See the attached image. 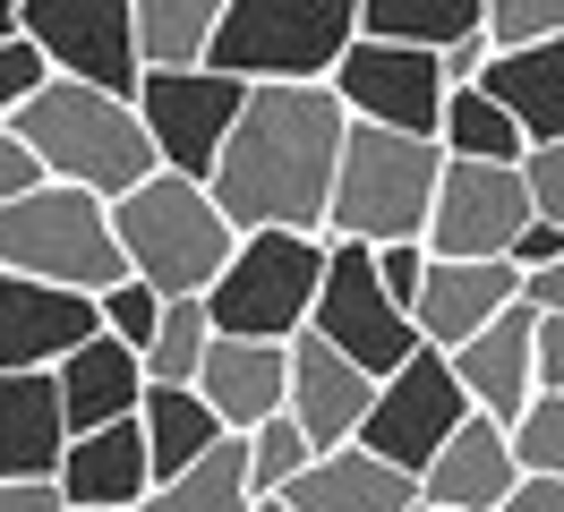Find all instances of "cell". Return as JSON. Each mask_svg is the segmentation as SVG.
Instances as JSON below:
<instances>
[{
    "instance_id": "6da1fadb",
    "label": "cell",
    "mask_w": 564,
    "mask_h": 512,
    "mask_svg": "<svg viewBox=\"0 0 564 512\" xmlns=\"http://www.w3.org/2000/svg\"><path fill=\"white\" fill-rule=\"evenodd\" d=\"M351 111L325 77H257L214 154V205L240 231H325Z\"/></svg>"
},
{
    "instance_id": "7a4b0ae2",
    "label": "cell",
    "mask_w": 564,
    "mask_h": 512,
    "mask_svg": "<svg viewBox=\"0 0 564 512\" xmlns=\"http://www.w3.org/2000/svg\"><path fill=\"white\" fill-rule=\"evenodd\" d=\"M9 129L35 145L43 179H69V188H95V197H129L145 171H163L138 102L111 95V86H86V77H61V68L9 111Z\"/></svg>"
},
{
    "instance_id": "3957f363",
    "label": "cell",
    "mask_w": 564,
    "mask_h": 512,
    "mask_svg": "<svg viewBox=\"0 0 564 512\" xmlns=\"http://www.w3.org/2000/svg\"><path fill=\"white\" fill-rule=\"evenodd\" d=\"M111 231H120L129 273H145L163 299H206L214 273L240 248V222L188 171H145L129 197H111Z\"/></svg>"
},
{
    "instance_id": "277c9868",
    "label": "cell",
    "mask_w": 564,
    "mask_h": 512,
    "mask_svg": "<svg viewBox=\"0 0 564 512\" xmlns=\"http://www.w3.org/2000/svg\"><path fill=\"white\" fill-rule=\"evenodd\" d=\"M436 179H445V145L420 129H386V120H351L343 129V163H334V205H325V239H427L436 214Z\"/></svg>"
},
{
    "instance_id": "5b68a950",
    "label": "cell",
    "mask_w": 564,
    "mask_h": 512,
    "mask_svg": "<svg viewBox=\"0 0 564 512\" xmlns=\"http://www.w3.org/2000/svg\"><path fill=\"white\" fill-rule=\"evenodd\" d=\"M0 273H43V282H77V291H111L129 257L111 231V197L69 188V179H35L0 205Z\"/></svg>"
},
{
    "instance_id": "8992f818",
    "label": "cell",
    "mask_w": 564,
    "mask_h": 512,
    "mask_svg": "<svg viewBox=\"0 0 564 512\" xmlns=\"http://www.w3.org/2000/svg\"><path fill=\"white\" fill-rule=\"evenodd\" d=\"M317 282H325V231H240L231 265L206 291V316L214 334L291 341L317 307Z\"/></svg>"
},
{
    "instance_id": "52a82bcc",
    "label": "cell",
    "mask_w": 564,
    "mask_h": 512,
    "mask_svg": "<svg viewBox=\"0 0 564 512\" xmlns=\"http://www.w3.org/2000/svg\"><path fill=\"white\" fill-rule=\"evenodd\" d=\"M359 34V0H223L214 26V68L231 77H325L351 52Z\"/></svg>"
},
{
    "instance_id": "ba28073f",
    "label": "cell",
    "mask_w": 564,
    "mask_h": 512,
    "mask_svg": "<svg viewBox=\"0 0 564 512\" xmlns=\"http://www.w3.org/2000/svg\"><path fill=\"white\" fill-rule=\"evenodd\" d=\"M470 393H462V375H454V350H436V341L420 334V350L402 359V368L377 375V402H368V418H359V436L377 461H393V470H411L420 478L427 461H436V444L454 436L462 418H470Z\"/></svg>"
},
{
    "instance_id": "9c48e42d",
    "label": "cell",
    "mask_w": 564,
    "mask_h": 512,
    "mask_svg": "<svg viewBox=\"0 0 564 512\" xmlns=\"http://www.w3.org/2000/svg\"><path fill=\"white\" fill-rule=\"evenodd\" d=\"M308 325H317L343 359H359L368 375L402 368V359L420 350V316L386 291V273H377V248H368V239H325V282H317Z\"/></svg>"
},
{
    "instance_id": "30bf717a",
    "label": "cell",
    "mask_w": 564,
    "mask_h": 512,
    "mask_svg": "<svg viewBox=\"0 0 564 512\" xmlns=\"http://www.w3.org/2000/svg\"><path fill=\"white\" fill-rule=\"evenodd\" d=\"M138 120L145 137H154V154H163V171H188V179H214V154H223V137H231V120H240L248 102V77H231V68H145L138 77Z\"/></svg>"
},
{
    "instance_id": "8fae6325",
    "label": "cell",
    "mask_w": 564,
    "mask_h": 512,
    "mask_svg": "<svg viewBox=\"0 0 564 512\" xmlns=\"http://www.w3.org/2000/svg\"><path fill=\"white\" fill-rule=\"evenodd\" d=\"M325 86L343 95L351 120H386V129H420V137H436V111H445V61L427 43L351 34V52L325 68Z\"/></svg>"
},
{
    "instance_id": "7c38bea8",
    "label": "cell",
    "mask_w": 564,
    "mask_h": 512,
    "mask_svg": "<svg viewBox=\"0 0 564 512\" xmlns=\"http://www.w3.org/2000/svg\"><path fill=\"white\" fill-rule=\"evenodd\" d=\"M18 26L35 34V52L61 77H86V86H111V95H138V9L129 0H26Z\"/></svg>"
},
{
    "instance_id": "4fadbf2b",
    "label": "cell",
    "mask_w": 564,
    "mask_h": 512,
    "mask_svg": "<svg viewBox=\"0 0 564 512\" xmlns=\"http://www.w3.org/2000/svg\"><path fill=\"white\" fill-rule=\"evenodd\" d=\"M530 222V179L522 163H470L445 154L436 214H427V257H505Z\"/></svg>"
},
{
    "instance_id": "5bb4252c",
    "label": "cell",
    "mask_w": 564,
    "mask_h": 512,
    "mask_svg": "<svg viewBox=\"0 0 564 512\" xmlns=\"http://www.w3.org/2000/svg\"><path fill=\"white\" fill-rule=\"evenodd\" d=\"M86 334H104V299L43 273H0V368H61Z\"/></svg>"
},
{
    "instance_id": "9a60e30c",
    "label": "cell",
    "mask_w": 564,
    "mask_h": 512,
    "mask_svg": "<svg viewBox=\"0 0 564 512\" xmlns=\"http://www.w3.org/2000/svg\"><path fill=\"white\" fill-rule=\"evenodd\" d=\"M368 402H377V375L359 368V359H343L317 325H300V334H291V402L282 410L308 427V444H317V453L325 444H351Z\"/></svg>"
},
{
    "instance_id": "2e32d148",
    "label": "cell",
    "mask_w": 564,
    "mask_h": 512,
    "mask_svg": "<svg viewBox=\"0 0 564 512\" xmlns=\"http://www.w3.org/2000/svg\"><path fill=\"white\" fill-rule=\"evenodd\" d=\"M522 478V453H513V427L496 410H470L454 436L436 444V461L420 470L427 504H454V512H496Z\"/></svg>"
},
{
    "instance_id": "e0dca14e",
    "label": "cell",
    "mask_w": 564,
    "mask_h": 512,
    "mask_svg": "<svg viewBox=\"0 0 564 512\" xmlns=\"http://www.w3.org/2000/svg\"><path fill=\"white\" fill-rule=\"evenodd\" d=\"M522 299V265L513 257H427V282H420V334L436 341V350H454V341H470L479 325H488L496 307Z\"/></svg>"
},
{
    "instance_id": "ac0fdd59",
    "label": "cell",
    "mask_w": 564,
    "mask_h": 512,
    "mask_svg": "<svg viewBox=\"0 0 564 512\" xmlns=\"http://www.w3.org/2000/svg\"><path fill=\"white\" fill-rule=\"evenodd\" d=\"M197 393L214 402V418L248 436L257 418H274L291 402V341H257V334H214L206 368H197Z\"/></svg>"
},
{
    "instance_id": "d6986e66",
    "label": "cell",
    "mask_w": 564,
    "mask_h": 512,
    "mask_svg": "<svg viewBox=\"0 0 564 512\" xmlns=\"http://www.w3.org/2000/svg\"><path fill=\"white\" fill-rule=\"evenodd\" d=\"M69 410L52 368H0V478H61L69 453Z\"/></svg>"
},
{
    "instance_id": "ffe728a7",
    "label": "cell",
    "mask_w": 564,
    "mask_h": 512,
    "mask_svg": "<svg viewBox=\"0 0 564 512\" xmlns=\"http://www.w3.org/2000/svg\"><path fill=\"white\" fill-rule=\"evenodd\" d=\"M530 334H539V307L513 299V307H496L488 325L470 341H454V375H462V393L479 410H496V418H513V410L539 393V359H530Z\"/></svg>"
},
{
    "instance_id": "44dd1931",
    "label": "cell",
    "mask_w": 564,
    "mask_h": 512,
    "mask_svg": "<svg viewBox=\"0 0 564 512\" xmlns=\"http://www.w3.org/2000/svg\"><path fill=\"white\" fill-rule=\"evenodd\" d=\"M282 495H291V512H411L420 504V478L377 461L368 444H325Z\"/></svg>"
},
{
    "instance_id": "7402d4cb",
    "label": "cell",
    "mask_w": 564,
    "mask_h": 512,
    "mask_svg": "<svg viewBox=\"0 0 564 512\" xmlns=\"http://www.w3.org/2000/svg\"><path fill=\"white\" fill-rule=\"evenodd\" d=\"M154 461H145V427L138 418H111V427H77L61 453V495L69 504H145Z\"/></svg>"
},
{
    "instance_id": "603a6c76",
    "label": "cell",
    "mask_w": 564,
    "mask_h": 512,
    "mask_svg": "<svg viewBox=\"0 0 564 512\" xmlns=\"http://www.w3.org/2000/svg\"><path fill=\"white\" fill-rule=\"evenodd\" d=\"M52 375H61L69 427H111V418H138L145 410V359L120 334H86Z\"/></svg>"
},
{
    "instance_id": "cb8c5ba5",
    "label": "cell",
    "mask_w": 564,
    "mask_h": 512,
    "mask_svg": "<svg viewBox=\"0 0 564 512\" xmlns=\"http://www.w3.org/2000/svg\"><path fill=\"white\" fill-rule=\"evenodd\" d=\"M496 102H513V120L530 137H564V34H539L522 52H488V77H479Z\"/></svg>"
},
{
    "instance_id": "d4e9b609",
    "label": "cell",
    "mask_w": 564,
    "mask_h": 512,
    "mask_svg": "<svg viewBox=\"0 0 564 512\" xmlns=\"http://www.w3.org/2000/svg\"><path fill=\"white\" fill-rule=\"evenodd\" d=\"M138 427H145V461H154V478L188 470L197 453H214V444L231 436V427L214 418V402L197 393V384H145V410H138Z\"/></svg>"
},
{
    "instance_id": "484cf974",
    "label": "cell",
    "mask_w": 564,
    "mask_h": 512,
    "mask_svg": "<svg viewBox=\"0 0 564 512\" xmlns=\"http://www.w3.org/2000/svg\"><path fill=\"white\" fill-rule=\"evenodd\" d=\"M248 504H257V487H248V436H223L188 470L154 478L138 512H248Z\"/></svg>"
},
{
    "instance_id": "4316f807",
    "label": "cell",
    "mask_w": 564,
    "mask_h": 512,
    "mask_svg": "<svg viewBox=\"0 0 564 512\" xmlns=\"http://www.w3.org/2000/svg\"><path fill=\"white\" fill-rule=\"evenodd\" d=\"M436 145H445V154H470V163H522L530 129L513 120V102H496L488 86H445Z\"/></svg>"
},
{
    "instance_id": "83f0119b",
    "label": "cell",
    "mask_w": 564,
    "mask_h": 512,
    "mask_svg": "<svg viewBox=\"0 0 564 512\" xmlns=\"http://www.w3.org/2000/svg\"><path fill=\"white\" fill-rule=\"evenodd\" d=\"M138 9V61L145 68H197L214 52L223 0H129Z\"/></svg>"
},
{
    "instance_id": "f1b7e54d",
    "label": "cell",
    "mask_w": 564,
    "mask_h": 512,
    "mask_svg": "<svg viewBox=\"0 0 564 512\" xmlns=\"http://www.w3.org/2000/svg\"><path fill=\"white\" fill-rule=\"evenodd\" d=\"M488 0H359V34H386V43H427L445 52L462 34H479Z\"/></svg>"
},
{
    "instance_id": "f546056e",
    "label": "cell",
    "mask_w": 564,
    "mask_h": 512,
    "mask_svg": "<svg viewBox=\"0 0 564 512\" xmlns=\"http://www.w3.org/2000/svg\"><path fill=\"white\" fill-rule=\"evenodd\" d=\"M206 341H214L206 299H163V325H154V341H145V384H197Z\"/></svg>"
},
{
    "instance_id": "4dcf8cb0",
    "label": "cell",
    "mask_w": 564,
    "mask_h": 512,
    "mask_svg": "<svg viewBox=\"0 0 564 512\" xmlns=\"http://www.w3.org/2000/svg\"><path fill=\"white\" fill-rule=\"evenodd\" d=\"M308 461H317V444H308V427H300L291 410H274V418L248 427V487H257V495H282Z\"/></svg>"
},
{
    "instance_id": "1f68e13d",
    "label": "cell",
    "mask_w": 564,
    "mask_h": 512,
    "mask_svg": "<svg viewBox=\"0 0 564 512\" xmlns=\"http://www.w3.org/2000/svg\"><path fill=\"white\" fill-rule=\"evenodd\" d=\"M513 453H522V470H556L564 478V384H539L513 418Z\"/></svg>"
},
{
    "instance_id": "d6a6232c",
    "label": "cell",
    "mask_w": 564,
    "mask_h": 512,
    "mask_svg": "<svg viewBox=\"0 0 564 512\" xmlns=\"http://www.w3.org/2000/svg\"><path fill=\"white\" fill-rule=\"evenodd\" d=\"M95 299H104V334H120L145 359V341H154V325H163V291H154L145 273H120V282L95 291Z\"/></svg>"
},
{
    "instance_id": "836d02e7",
    "label": "cell",
    "mask_w": 564,
    "mask_h": 512,
    "mask_svg": "<svg viewBox=\"0 0 564 512\" xmlns=\"http://www.w3.org/2000/svg\"><path fill=\"white\" fill-rule=\"evenodd\" d=\"M479 34H488V52H522L539 34H564V0H488Z\"/></svg>"
},
{
    "instance_id": "e575fe53",
    "label": "cell",
    "mask_w": 564,
    "mask_h": 512,
    "mask_svg": "<svg viewBox=\"0 0 564 512\" xmlns=\"http://www.w3.org/2000/svg\"><path fill=\"white\" fill-rule=\"evenodd\" d=\"M522 179H530V214L564 222V137H530L522 145Z\"/></svg>"
},
{
    "instance_id": "d590c367",
    "label": "cell",
    "mask_w": 564,
    "mask_h": 512,
    "mask_svg": "<svg viewBox=\"0 0 564 512\" xmlns=\"http://www.w3.org/2000/svg\"><path fill=\"white\" fill-rule=\"evenodd\" d=\"M43 77H52V61H43V52H35V34L18 26V34H9V43H0V120H9V111H18V102H26V95H35Z\"/></svg>"
},
{
    "instance_id": "8d00e7d4",
    "label": "cell",
    "mask_w": 564,
    "mask_h": 512,
    "mask_svg": "<svg viewBox=\"0 0 564 512\" xmlns=\"http://www.w3.org/2000/svg\"><path fill=\"white\" fill-rule=\"evenodd\" d=\"M377 273L402 307H420V282H427V239H377Z\"/></svg>"
},
{
    "instance_id": "74e56055",
    "label": "cell",
    "mask_w": 564,
    "mask_h": 512,
    "mask_svg": "<svg viewBox=\"0 0 564 512\" xmlns=\"http://www.w3.org/2000/svg\"><path fill=\"white\" fill-rule=\"evenodd\" d=\"M505 257H513V265H522V273L556 265V257H564V222H547V214H530V222H522V239H513Z\"/></svg>"
},
{
    "instance_id": "f35d334b",
    "label": "cell",
    "mask_w": 564,
    "mask_h": 512,
    "mask_svg": "<svg viewBox=\"0 0 564 512\" xmlns=\"http://www.w3.org/2000/svg\"><path fill=\"white\" fill-rule=\"evenodd\" d=\"M43 179V163H35V145H26V137L9 129V120H0V205L18 197V188H35Z\"/></svg>"
},
{
    "instance_id": "ab89813d",
    "label": "cell",
    "mask_w": 564,
    "mask_h": 512,
    "mask_svg": "<svg viewBox=\"0 0 564 512\" xmlns=\"http://www.w3.org/2000/svg\"><path fill=\"white\" fill-rule=\"evenodd\" d=\"M0 512H69L61 478H0Z\"/></svg>"
},
{
    "instance_id": "60d3db41",
    "label": "cell",
    "mask_w": 564,
    "mask_h": 512,
    "mask_svg": "<svg viewBox=\"0 0 564 512\" xmlns=\"http://www.w3.org/2000/svg\"><path fill=\"white\" fill-rule=\"evenodd\" d=\"M496 512H564V478L556 470H522V478H513V495H505Z\"/></svg>"
},
{
    "instance_id": "b9f144b4",
    "label": "cell",
    "mask_w": 564,
    "mask_h": 512,
    "mask_svg": "<svg viewBox=\"0 0 564 512\" xmlns=\"http://www.w3.org/2000/svg\"><path fill=\"white\" fill-rule=\"evenodd\" d=\"M530 359H539V384H564V316L539 307V334H530Z\"/></svg>"
},
{
    "instance_id": "7bdbcfd3",
    "label": "cell",
    "mask_w": 564,
    "mask_h": 512,
    "mask_svg": "<svg viewBox=\"0 0 564 512\" xmlns=\"http://www.w3.org/2000/svg\"><path fill=\"white\" fill-rule=\"evenodd\" d=\"M436 61H445V86H479V77H488V34H462Z\"/></svg>"
},
{
    "instance_id": "ee69618b",
    "label": "cell",
    "mask_w": 564,
    "mask_h": 512,
    "mask_svg": "<svg viewBox=\"0 0 564 512\" xmlns=\"http://www.w3.org/2000/svg\"><path fill=\"white\" fill-rule=\"evenodd\" d=\"M522 299H530V307H556V316H564V257H556V265H539V273H522Z\"/></svg>"
},
{
    "instance_id": "f6af8a7d",
    "label": "cell",
    "mask_w": 564,
    "mask_h": 512,
    "mask_svg": "<svg viewBox=\"0 0 564 512\" xmlns=\"http://www.w3.org/2000/svg\"><path fill=\"white\" fill-rule=\"evenodd\" d=\"M18 9H26V0H0V43L18 34Z\"/></svg>"
},
{
    "instance_id": "bcb514c9",
    "label": "cell",
    "mask_w": 564,
    "mask_h": 512,
    "mask_svg": "<svg viewBox=\"0 0 564 512\" xmlns=\"http://www.w3.org/2000/svg\"><path fill=\"white\" fill-rule=\"evenodd\" d=\"M248 512H291V495H257V504H248Z\"/></svg>"
},
{
    "instance_id": "7dc6e473",
    "label": "cell",
    "mask_w": 564,
    "mask_h": 512,
    "mask_svg": "<svg viewBox=\"0 0 564 512\" xmlns=\"http://www.w3.org/2000/svg\"><path fill=\"white\" fill-rule=\"evenodd\" d=\"M69 512H129V504H69Z\"/></svg>"
},
{
    "instance_id": "c3c4849f",
    "label": "cell",
    "mask_w": 564,
    "mask_h": 512,
    "mask_svg": "<svg viewBox=\"0 0 564 512\" xmlns=\"http://www.w3.org/2000/svg\"><path fill=\"white\" fill-rule=\"evenodd\" d=\"M411 512H454V504H427V495H420V504H411Z\"/></svg>"
}]
</instances>
